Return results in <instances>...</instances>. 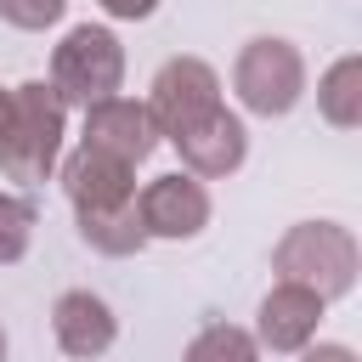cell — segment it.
Wrapping results in <instances>:
<instances>
[{"instance_id": "obj_12", "label": "cell", "mask_w": 362, "mask_h": 362, "mask_svg": "<svg viewBox=\"0 0 362 362\" xmlns=\"http://www.w3.org/2000/svg\"><path fill=\"white\" fill-rule=\"evenodd\" d=\"M317 107L334 130H356L362 124V57H339L322 79H317Z\"/></svg>"}, {"instance_id": "obj_4", "label": "cell", "mask_w": 362, "mask_h": 362, "mask_svg": "<svg viewBox=\"0 0 362 362\" xmlns=\"http://www.w3.org/2000/svg\"><path fill=\"white\" fill-rule=\"evenodd\" d=\"M232 90H238V102H243L249 113L283 119V113L300 102V90H305V62H300V51H294L288 40L260 34V40H249V45L238 51V62H232Z\"/></svg>"}, {"instance_id": "obj_18", "label": "cell", "mask_w": 362, "mask_h": 362, "mask_svg": "<svg viewBox=\"0 0 362 362\" xmlns=\"http://www.w3.org/2000/svg\"><path fill=\"white\" fill-rule=\"evenodd\" d=\"M300 362H356V351L351 345H305Z\"/></svg>"}, {"instance_id": "obj_9", "label": "cell", "mask_w": 362, "mask_h": 362, "mask_svg": "<svg viewBox=\"0 0 362 362\" xmlns=\"http://www.w3.org/2000/svg\"><path fill=\"white\" fill-rule=\"evenodd\" d=\"M175 153H181L187 175L215 181V175H232V170L243 164V153H249V130H243V119H238V113L215 107L209 119H198L192 130H181V136H175Z\"/></svg>"}, {"instance_id": "obj_6", "label": "cell", "mask_w": 362, "mask_h": 362, "mask_svg": "<svg viewBox=\"0 0 362 362\" xmlns=\"http://www.w3.org/2000/svg\"><path fill=\"white\" fill-rule=\"evenodd\" d=\"M136 215H141V232L147 238H198L209 226V192L198 175L187 170H170V175H153L141 192H136Z\"/></svg>"}, {"instance_id": "obj_16", "label": "cell", "mask_w": 362, "mask_h": 362, "mask_svg": "<svg viewBox=\"0 0 362 362\" xmlns=\"http://www.w3.org/2000/svg\"><path fill=\"white\" fill-rule=\"evenodd\" d=\"M62 11H68V0H0V23L28 28V34H40V28L62 23Z\"/></svg>"}, {"instance_id": "obj_17", "label": "cell", "mask_w": 362, "mask_h": 362, "mask_svg": "<svg viewBox=\"0 0 362 362\" xmlns=\"http://www.w3.org/2000/svg\"><path fill=\"white\" fill-rule=\"evenodd\" d=\"M107 17H119V23H141V17H153L158 11V0H96Z\"/></svg>"}, {"instance_id": "obj_11", "label": "cell", "mask_w": 362, "mask_h": 362, "mask_svg": "<svg viewBox=\"0 0 362 362\" xmlns=\"http://www.w3.org/2000/svg\"><path fill=\"white\" fill-rule=\"evenodd\" d=\"M51 328H57V345H62L68 356H79V362L102 356V351L119 339V317H113V305H107L102 294H90V288H68V294H57V305H51Z\"/></svg>"}, {"instance_id": "obj_10", "label": "cell", "mask_w": 362, "mask_h": 362, "mask_svg": "<svg viewBox=\"0 0 362 362\" xmlns=\"http://www.w3.org/2000/svg\"><path fill=\"white\" fill-rule=\"evenodd\" d=\"M322 294L300 288V283H277L266 300H260V317H255V345L266 351H305L317 339V322H322Z\"/></svg>"}, {"instance_id": "obj_19", "label": "cell", "mask_w": 362, "mask_h": 362, "mask_svg": "<svg viewBox=\"0 0 362 362\" xmlns=\"http://www.w3.org/2000/svg\"><path fill=\"white\" fill-rule=\"evenodd\" d=\"M6 107H11V90H0V130H6Z\"/></svg>"}, {"instance_id": "obj_3", "label": "cell", "mask_w": 362, "mask_h": 362, "mask_svg": "<svg viewBox=\"0 0 362 362\" xmlns=\"http://www.w3.org/2000/svg\"><path fill=\"white\" fill-rule=\"evenodd\" d=\"M124 85V45L113 40V28L102 23H79L62 34V45L51 51V90L74 107L107 102Z\"/></svg>"}, {"instance_id": "obj_20", "label": "cell", "mask_w": 362, "mask_h": 362, "mask_svg": "<svg viewBox=\"0 0 362 362\" xmlns=\"http://www.w3.org/2000/svg\"><path fill=\"white\" fill-rule=\"evenodd\" d=\"M0 362H6V334H0Z\"/></svg>"}, {"instance_id": "obj_13", "label": "cell", "mask_w": 362, "mask_h": 362, "mask_svg": "<svg viewBox=\"0 0 362 362\" xmlns=\"http://www.w3.org/2000/svg\"><path fill=\"white\" fill-rule=\"evenodd\" d=\"M79 238H85L96 255H136V249L147 243L141 215H136V198L119 204V209H90V215H79Z\"/></svg>"}, {"instance_id": "obj_1", "label": "cell", "mask_w": 362, "mask_h": 362, "mask_svg": "<svg viewBox=\"0 0 362 362\" xmlns=\"http://www.w3.org/2000/svg\"><path fill=\"white\" fill-rule=\"evenodd\" d=\"M62 119H68V102L51 90V79L17 85L6 107V130H0V175L23 187L45 181L62 153Z\"/></svg>"}, {"instance_id": "obj_7", "label": "cell", "mask_w": 362, "mask_h": 362, "mask_svg": "<svg viewBox=\"0 0 362 362\" xmlns=\"http://www.w3.org/2000/svg\"><path fill=\"white\" fill-rule=\"evenodd\" d=\"M62 192L74 204V215H90V209H119L136 198V164L113 158V153H96V147H79L68 153L62 164Z\"/></svg>"}, {"instance_id": "obj_14", "label": "cell", "mask_w": 362, "mask_h": 362, "mask_svg": "<svg viewBox=\"0 0 362 362\" xmlns=\"http://www.w3.org/2000/svg\"><path fill=\"white\" fill-rule=\"evenodd\" d=\"M181 362H260V345L238 322H209V328L192 334V345L181 351Z\"/></svg>"}, {"instance_id": "obj_8", "label": "cell", "mask_w": 362, "mask_h": 362, "mask_svg": "<svg viewBox=\"0 0 362 362\" xmlns=\"http://www.w3.org/2000/svg\"><path fill=\"white\" fill-rule=\"evenodd\" d=\"M79 147H96V153H113L124 164H141L158 147V130H153V119H147L141 102L107 96V102H90L85 107V141Z\"/></svg>"}, {"instance_id": "obj_15", "label": "cell", "mask_w": 362, "mask_h": 362, "mask_svg": "<svg viewBox=\"0 0 362 362\" xmlns=\"http://www.w3.org/2000/svg\"><path fill=\"white\" fill-rule=\"evenodd\" d=\"M28 238H34V204L17 198V192H0V266L23 260Z\"/></svg>"}, {"instance_id": "obj_5", "label": "cell", "mask_w": 362, "mask_h": 362, "mask_svg": "<svg viewBox=\"0 0 362 362\" xmlns=\"http://www.w3.org/2000/svg\"><path fill=\"white\" fill-rule=\"evenodd\" d=\"M141 107H147L153 130L175 141L181 130H192L198 119H209V113L221 107V79H215V68L198 62V57H170V62L153 74V90H147Z\"/></svg>"}, {"instance_id": "obj_2", "label": "cell", "mask_w": 362, "mask_h": 362, "mask_svg": "<svg viewBox=\"0 0 362 362\" xmlns=\"http://www.w3.org/2000/svg\"><path fill=\"white\" fill-rule=\"evenodd\" d=\"M356 266H362L356 238H351V226H339V221H300V226H288V232L277 238V249H272L277 283H300V288H311V294H322V300L351 294V288H356Z\"/></svg>"}]
</instances>
